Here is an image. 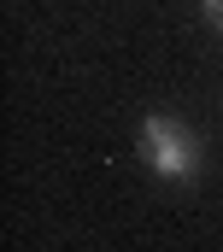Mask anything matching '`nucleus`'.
Returning <instances> with one entry per match:
<instances>
[{
  "instance_id": "f257e3e1",
  "label": "nucleus",
  "mask_w": 223,
  "mask_h": 252,
  "mask_svg": "<svg viewBox=\"0 0 223 252\" xmlns=\"http://www.w3.org/2000/svg\"><path fill=\"white\" fill-rule=\"evenodd\" d=\"M135 141H141L147 170H159V176H170V182H188V176L200 170V141L176 124V118H147Z\"/></svg>"
},
{
  "instance_id": "f03ea898",
  "label": "nucleus",
  "mask_w": 223,
  "mask_h": 252,
  "mask_svg": "<svg viewBox=\"0 0 223 252\" xmlns=\"http://www.w3.org/2000/svg\"><path fill=\"white\" fill-rule=\"evenodd\" d=\"M200 6H206V18H212V24L223 30V0H200Z\"/></svg>"
}]
</instances>
